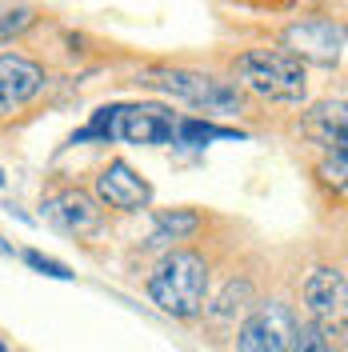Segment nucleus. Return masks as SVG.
I'll list each match as a JSON object with an SVG mask.
<instances>
[{
	"label": "nucleus",
	"instance_id": "1",
	"mask_svg": "<svg viewBox=\"0 0 348 352\" xmlns=\"http://www.w3.org/2000/svg\"><path fill=\"white\" fill-rule=\"evenodd\" d=\"M149 296L156 300L160 312L188 320L204 308L208 296V264L196 252H168L149 276Z\"/></svg>",
	"mask_w": 348,
	"mask_h": 352
},
{
	"label": "nucleus",
	"instance_id": "2",
	"mask_svg": "<svg viewBox=\"0 0 348 352\" xmlns=\"http://www.w3.org/2000/svg\"><path fill=\"white\" fill-rule=\"evenodd\" d=\"M237 76L248 92H257L264 100L296 104L308 92L305 60L292 56L288 48H252V52L237 56Z\"/></svg>",
	"mask_w": 348,
	"mask_h": 352
},
{
	"label": "nucleus",
	"instance_id": "3",
	"mask_svg": "<svg viewBox=\"0 0 348 352\" xmlns=\"http://www.w3.org/2000/svg\"><path fill=\"white\" fill-rule=\"evenodd\" d=\"M140 85L164 88L180 100H188L196 109L208 112H237L240 109V92L228 80H217V76H204V72H184V68H149L140 72Z\"/></svg>",
	"mask_w": 348,
	"mask_h": 352
},
{
	"label": "nucleus",
	"instance_id": "4",
	"mask_svg": "<svg viewBox=\"0 0 348 352\" xmlns=\"http://www.w3.org/2000/svg\"><path fill=\"white\" fill-rule=\"evenodd\" d=\"M296 329L301 324H296L292 308L281 300H264L244 316L237 332V352H288Z\"/></svg>",
	"mask_w": 348,
	"mask_h": 352
},
{
	"label": "nucleus",
	"instance_id": "5",
	"mask_svg": "<svg viewBox=\"0 0 348 352\" xmlns=\"http://www.w3.org/2000/svg\"><path fill=\"white\" fill-rule=\"evenodd\" d=\"M284 48L301 60L336 65L340 48H345V32H340L336 21H296L284 28Z\"/></svg>",
	"mask_w": 348,
	"mask_h": 352
},
{
	"label": "nucleus",
	"instance_id": "6",
	"mask_svg": "<svg viewBox=\"0 0 348 352\" xmlns=\"http://www.w3.org/2000/svg\"><path fill=\"white\" fill-rule=\"evenodd\" d=\"M44 68L21 52H0V116L21 112L28 100H36L44 88Z\"/></svg>",
	"mask_w": 348,
	"mask_h": 352
},
{
	"label": "nucleus",
	"instance_id": "7",
	"mask_svg": "<svg viewBox=\"0 0 348 352\" xmlns=\"http://www.w3.org/2000/svg\"><path fill=\"white\" fill-rule=\"evenodd\" d=\"M176 116L164 104H120L116 116V140L129 144H173Z\"/></svg>",
	"mask_w": 348,
	"mask_h": 352
},
{
	"label": "nucleus",
	"instance_id": "8",
	"mask_svg": "<svg viewBox=\"0 0 348 352\" xmlns=\"http://www.w3.org/2000/svg\"><path fill=\"white\" fill-rule=\"evenodd\" d=\"M96 197L105 200L109 208L140 212V208H149L153 188H149V180L136 173L129 160H112L109 168H100V176H96Z\"/></svg>",
	"mask_w": 348,
	"mask_h": 352
},
{
	"label": "nucleus",
	"instance_id": "9",
	"mask_svg": "<svg viewBox=\"0 0 348 352\" xmlns=\"http://www.w3.org/2000/svg\"><path fill=\"white\" fill-rule=\"evenodd\" d=\"M44 217L52 220L61 232H68V236H88V232L100 228L105 212H100V204L88 197V192L65 188V192H56V197L44 200Z\"/></svg>",
	"mask_w": 348,
	"mask_h": 352
},
{
	"label": "nucleus",
	"instance_id": "10",
	"mask_svg": "<svg viewBox=\"0 0 348 352\" xmlns=\"http://www.w3.org/2000/svg\"><path fill=\"white\" fill-rule=\"evenodd\" d=\"M345 292L340 268H312L305 280V305L316 320H345Z\"/></svg>",
	"mask_w": 348,
	"mask_h": 352
},
{
	"label": "nucleus",
	"instance_id": "11",
	"mask_svg": "<svg viewBox=\"0 0 348 352\" xmlns=\"http://www.w3.org/2000/svg\"><path fill=\"white\" fill-rule=\"evenodd\" d=\"M345 100H325V104H316V109L305 112V136H312L316 144H325V148H345Z\"/></svg>",
	"mask_w": 348,
	"mask_h": 352
},
{
	"label": "nucleus",
	"instance_id": "12",
	"mask_svg": "<svg viewBox=\"0 0 348 352\" xmlns=\"http://www.w3.org/2000/svg\"><path fill=\"white\" fill-rule=\"evenodd\" d=\"M244 132L237 129H220V124H208V120H196V116H184V120H176V136L180 144H208V140H240Z\"/></svg>",
	"mask_w": 348,
	"mask_h": 352
},
{
	"label": "nucleus",
	"instance_id": "13",
	"mask_svg": "<svg viewBox=\"0 0 348 352\" xmlns=\"http://www.w3.org/2000/svg\"><path fill=\"white\" fill-rule=\"evenodd\" d=\"M116 116H120V104H105V109H96L92 112V120L72 136V144H85V140H100V144H109V140H116Z\"/></svg>",
	"mask_w": 348,
	"mask_h": 352
},
{
	"label": "nucleus",
	"instance_id": "14",
	"mask_svg": "<svg viewBox=\"0 0 348 352\" xmlns=\"http://www.w3.org/2000/svg\"><path fill=\"white\" fill-rule=\"evenodd\" d=\"M196 228H200V217L188 208L156 212V241H180V236H193Z\"/></svg>",
	"mask_w": 348,
	"mask_h": 352
},
{
	"label": "nucleus",
	"instance_id": "15",
	"mask_svg": "<svg viewBox=\"0 0 348 352\" xmlns=\"http://www.w3.org/2000/svg\"><path fill=\"white\" fill-rule=\"evenodd\" d=\"M21 261L32 268V272H41V276H48V280H76V272L68 268L65 261H56V256H44V252H36V248H24Z\"/></svg>",
	"mask_w": 348,
	"mask_h": 352
},
{
	"label": "nucleus",
	"instance_id": "16",
	"mask_svg": "<svg viewBox=\"0 0 348 352\" xmlns=\"http://www.w3.org/2000/svg\"><path fill=\"white\" fill-rule=\"evenodd\" d=\"M288 352H328V344H325V336L316 332V324H305V329H296Z\"/></svg>",
	"mask_w": 348,
	"mask_h": 352
},
{
	"label": "nucleus",
	"instance_id": "17",
	"mask_svg": "<svg viewBox=\"0 0 348 352\" xmlns=\"http://www.w3.org/2000/svg\"><path fill=\"white\" fill-rule=\"evenodd\" d=\"M32 24V8H17V12H4L0 16V41H8L12 32H21V28H28Z\"/></svg>",
	"mask_w": 348,
	"mask_h": 352
},
{
	"label": "nucleus",
	"instance_id": "18",
	"mask_svg": "<svg viewBox=\"0 0 348 352\" xmlns=\"http://www.w3.org/2000/svg\"><path fill=\"white\" fill-rule=\"evenodd\" d=\"M320 176H325L328 184H336V188H345V148H332L325 164H320Z\"/></svg>",
	"mask_w": 348,
	"mask_h": 352
},
{
	"label": "nucleus",
	"instance_id": "19",
	"mask_svg": "<svg viewBox=\"0 0 348 352\" xmlns=\"http://www.w3.org/2000/svg\"><path fill=\"white\" fill-rule=\"evenodd\" d=\"M0 256H12V244H4V236H0Z\"/></svg>",
	"mask_w": 348,
	"mask_h": 352
},
{
	"label": "nucleus",
	"instance_id": "20",
	"mask_svg": "<svg viewBox=\"0 0 348 352\" xmlns=\"http://www.w3.org/2000/svg\"><path fill=\"white\" fill-rule=\"evenodd\" d=\"M4 184H8V176H4V168H0V188H4Z\"/></svg>",
	"mask_w": 348,
	"mask_h": 352
},
{
	"label": "nucleus",
	"instance_id": "21",
	"mask_svg": "<svg viewBox=\"0 0 348 352\" xmlns=\"http://www.w3.org/2000/svg\"><path fill=\"white\" fill-rule=\"evenodd\" d=\"M0 352H8V349H4V344H0Z\"/></svg>",
	"mask_w": 348,
	"mask_h": 352
}]
</instances>
